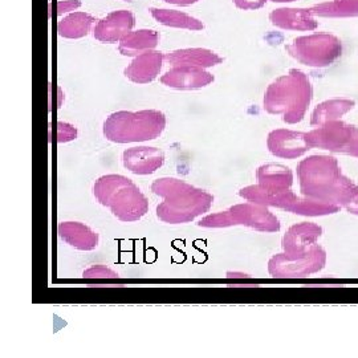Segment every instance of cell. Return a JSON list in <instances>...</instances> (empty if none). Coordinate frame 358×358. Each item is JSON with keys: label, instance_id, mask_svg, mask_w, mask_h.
<instances>
[{"label": "cell", "instance_id": "cell-30", "mask_svg": "<svg viewBox=\"0 0 358 358\" xmlns=\"http://www.w3.org/2000/svg\"><path fill=\"white\" fill-rule=\"evenodd\" d=\"M272 3H292V1H297V0H269Z\"/></svg>", "mask_w": 358, "mask_h": 358}, {"label": "cell", "instance_id": "cell-2", "mask_svg": "<svg viewBox=\"0 0 358 358\" xmlns=\"http://www.w3.org/2000/svg\"><path fill=\"white\" fill-rule=\"evenodd\" d=\"M154 195L161 196L157 206V217L167 224H183L207 214L214 202V195L203 189L173 177H164L150 185Z\"/></svg>", "mask_w": 358, "mask_h": 358}, {"label": "cell", "instance_id": "cell-26", "mask_svg": "<svg viewBox=\"0 0 358 358\" xmlns=\"http://www.w3.org/2000/svg\"><path fill=\"white\" fill-rule=\"evenodd\" d=\"M83 278L84 279H115V278H118V273L113 269L97 264L94 267L85 269L83 273Z\"/></svg>", "mask_w": 358, "mask_h": 358}, {"label": "cell", "instance_id": "cell-12", "mask_svg": "<svg viewBox=\"0 0 358 358\" xmlns=\"http://www.w3.org/2000/svg\"><path fill=\"white\" fill-rule=\"evenodd\" d=\"M136 26L134 13L128 10H118L108 13L103 19L99 20L93 28V36L100 43L112 44L121 41Z\"/></svg>", "mask_w": 358, "mask_h": 358}, {"label": "cell", "instance_id": "cell-24", "mask_svg": "<svg viewBox=\"0 0 358 358\" xmlns=\"http://www.w3.org/2000/svg\"><path fill=\"white\" fill-rule=\"evenodd\" d=\"M310 11L320 17H357L358 0H331L310 7Z\"/></svg>", "mask_w": 358, "mask_h": 358}, {"label": "cell", "instance_id": "cell-9", "mask_svg": "<svg viewBox=\"0 0 358 358\" xmlns=\"http://www.w3.org/2000/svg\"><path fill=\"white\" fill-rule=\"evenodd\" d=\"M308 145L332 153L358 158V128L341 120L331 121L306 133Z\"/></svg>", "mask_w": 358, "mask_h": 358}, {"label": "cell", "instance_id": "cell-7", "mask_svg": "<svg viewBox=\"0 0 358 358\" xmlns=\"http://www.w3.org/2000/svg\"><path fill=\"white\" fill-rule=\"evenodd\" d=\"M285 51L300 64L327 68L341 56L343 43L331 34H315L294 38Z\"/></svg>", "mask_w": 358, "mask_h": 358}, {"label": "cell", "instance_id": "cell-6", "mask_svg": "<svg viewBox=\"0 0 358 358\" xmlns=\"http://www.w3.org/2000/svg\"><path fill=\"white\" fill-rule=\"evenodd\" d=\"M203 229H226L234 226H244L259 232H278L280 231V222L272 214L267 206L257 203L235 205L211 215H206L198 223Z\"/></svg>", "mask_w": 358, "mask_h": 358}, {"label": "cell", "instance_id": "cell-22", "mask_svg": "<svg viewBox=\"0 0 358 358\" xmlns=\"http://www.w3.org/2000/svg\"><path fill=\"white\" fill-rule=\"evenodd\" d=\"M96 19L87 13H72L57 24V34L63 38L77 40L85 38L92 32V27Z\"/></svg>", "mask_w": 358, "mask_h": 358}, {"label": "cell", "instance_id": "cell-3", "mask_svg": "<svg viewBox=\"0 0 358 358\" xmlns=\"http://www.w3.org/2000/svg\"><path fill=\"white\" fill-rule=\"evenodd\" d=\"M313 99V87L300 69H291L288 75L278 77L264 93L263 108L268 115H282L285 124L303 121Z\"/></svg>", "mask_w": 358, "mask_h": 358}, {"label": "cell", "instance_id": "cell-18", "mask_svg": "<svg viewBox=\"0 0 358 358\" xmlns=\"http://www.w3.org/2000/svg\"><path fill=\"white\" fill-rule=\"evenodd\" d=\"M57 232L64 243L78 251H93L100 242L99 234L80 222H63L59 224Z\"/></svg>", "mask_w": 358, "mask_h": 358}, {"label": "cell", "instance_id": "cell-25", "mask_svg": "<svg viewBox=\"0 0 358 358\" xmlns=\"http://www.w3.org/2000/svg\"><path fill=\"white\" fill-rule=\"evenodd\" d=\"M52 141L56 143L75 141L77 138V129L66 122H55L52 125Z\"/></svg>", "mask_w": 358, "mask_h": 358}, {"label": "cell", "instance_id": "cell-23", "mask_svg": "<svg viewBox=\"0 0 358 358\" xmlns=\"http://www.w3.org/2000/svg\"><path fill=\"white\" fill-rule=\"evenodd\" d=\"M150 15L162 26L170 28H178V29H187V31H202L205 24L194 17L192 15L176 11V10H165V8H149Z\"/></svg>", "mask_w": 358, "mask_h": 358}, {"label": "cell", "instance_id": "cell-5", "mask_svg": "<svg viewBox=\"0 0 358 358\" xmlns=\"http://www.w3.org/2000/svg\"><path fill=\"white\" fill-rule=\"evenodd\" d=\"M166 124V115L161 110H120L106 117L103 133L113 143L153 141L165 131Z\"/></svg>", "mask_w": 358, "mask_h": 358}, {"label": "cell", "instance_id": "cell-1", "mask_svg": "<svg viewBox=\"0 0 358 358\" xmlns=\"http://www.w3.org/2000/svg\"><path fill=\"white\" fill-rule=\"evenodd\" d=\"M296 170L304 196L338 206L358 215V186L343 174L332 155H310Z\"/></svg>", "mask_w": 358, "mask_h": 358}, {"label": "cell", "instance_id": "cell-13", "mask_svg": "<svg viewBox=\"0 0 358 358\" xmlns=\"http://www.w3.org/2000/svg\"><path fill=\"white\" fill-rule=\"evenodd\" d=\"M122 165L136 176H150L165 165V153L153 146L129 148L122 155Z\"/></svg>", "mask_w": 358, "mask_h": 358}, {"label": "cell", "instance_id": "cell-20", "mask_svg": "<svg viewBox=\"0 0 358 358\" xmlns=\"http://www.w3.org/2000/svg\"><path fill=\"white\" fill-rule=\"evenodd\" d=\"M159 43V34L154 29H137L121 38L118 51L122 56L137 57L145 52L153 51Z\"/></svg>", "mask_w": 358, "mask_h": 358}, {"label": "cell", "instance_id": "cell-27", "mask_svg": "<svg viewBox=\"0 0 358 358\" xmlns=\"http://www.w3.org/2000/svg\"><path fill=\"white\" fill-rule=\"evenodd\" d=\"M78 7H81V1L80 0H59L55 4V16H60L71 11H76Z\"/></svg>", "mask_w": 358, "mask_h": 358}, {"label": "cell", "instance_id": "cell-8", "mask_svg": "<svg viewBox=\"0 0 358 358\" xmlns=\"http://www.w3.org/2000/svg\"><path fill=\"white\" fill-rule=\"evenodd\" d=\"M327 264L325 250L315 244L306 252L278 254L268 262V273L280 279H299L317 273Z\"/></svg>", "mask_w": 358, "mask_h": 358}, {"label": "cell", "instance_id": "cell-16", "mask_svg": "<svg viewBox=\"0 0 358 358\" xmlns=\"http://www.w3.org/2000/svg\"><path fill=\"white\" fill-rule=\"evenodd\" d=\"M322 235V229L319 224L304 222L297 223L285 231L282 239V251L285 254L306 252L312 245L317 244Z\"/></svg>", "mask_w": 358, "mask_h": 358}, {"label": "cell", "instance_id": "cell-29", "mask_svg": "<svg viewBox=\"0 0 358 358\" xmlns=\"http://www.w3.org/2000/svg\"><path fill=\"white\" fill-rule=\"evenodd\" d=\"M169 4H173V6H179V7H187V6H192L195 3H198L199 0H164Z\"/></svg>", "mask_w": 358, "mask_h": 358}, {"label": "cell", "instance_id": "cell-14", "mask_svg": "<svg viewBox=\"0 0 358 358\" xmlns=\"http://www.w3.org/2000/svg\"><path fill=\"white\" fill-rule=\"evenodd\" d=\"M165 62V55L161 51L145 52L134 57L133 62L124 69V75L134 84H150L161 73Z\"/></svg>", "mask_w": 358, "mask_h": 358}, {"label": "cell", "instance_id": "cell-21", "mask_svg": "<svg viewBox=\"0 0 358 358\" xmlns=\"http://www.w3.org/2000/svg\"><path fill=\"white\" fill-rule=\"evenodd\" d=\"M356 103L349 99H332L324 103H319L313 110L310 117L312 127H321L327 122L341 120L343 115H348L353 110Z\"/></svg>", "mask_w": 358, "mask_h": 358}, {"label": "cell", "instance_id": "cell-10", "mask_svg": "<svg viewBox=\"0 0 358 358\" xmlns=\"http://www.w3.org/2000/svg\"><path fill=\"white\" fill-rule=\"evenodd\" d=\"M269 153L282 159H296L310 150L306 133L288 129L272 130L267 137Z\"/></svg>", "mask_w": 358, "mask_h": 358}, {"label": "cell", "instance_id": "cell-28", "mask_svg": "<svg viewBox=\"0 0 358 358\" xmlns=\"http://www.w3.org/2000/svg\"><path fill=\"white\" fill-rule=\"evenodd\" d=\"M235 7L242 11H255L259 8H263L267 0H232Z\"/></svg>", "mask_w": 358, "mask_h": 358}, {"label": "cell", "instance_id": "cell-19", "mask_svg": "<svg viewBox=\"0 0 358 358\" xmlns=\"http://www.w3.org/2000/svg\"><path fill=\"white\" fill-rule=\"evenodd\" d=\"M165 62L170 66H198V68H213L223 63V57L207 48H185L169 52L165 55Z\"/></svg>", "mask_w": 358, "mask_h": 358}, {"label": "cell", "instance_id": "cell-4", "mask_svg": "<svg viewBox=\"0 0 358 358\" xmlns=\"http://www.w3.org/2000/svg\"><path fill=\"white\" fill-rule=\"evenodd\" d=\"M93 195L122 223L137 222L149 211V201L145 194L131 179L124 176L106 174L100 177L93 185Z\"/></svg>", "mask_w": 358, "mask_h": 358}, {"label": "cell", "instance_id": "cell-15", "mask_svg": "<svg viewBox=\"0 0 358 358\" xmlns=\"http://www.w3.org/2000/svg\"><path fill=\"white\" fill-rule=\"evenodd\" d=\"M257 186L268 195H276L291 190L294 173L289 167L280 164H267L256 170Z\"/></svg>", "mask_w": 358, "mask_h": 358}, {"label": "cell", "instance_id": "cell-11", "mask_svg": "<svg viewBox=\"0 0 358 358\" xmlns=\"http://www.w3.org/2000/svg\"><path fill=\"white\" fill-rule=\"evenodd\" d=\"M215 77L208 71L198 66H171L161 77V84L174 90H198L214 83Z\"/></svg>", "mask_w": 358, "mask_h": 358}, {"label": "cell", "instance_id": "cell-31", "mask_svg": "<svg viewBox=\"0 0 358 358\" xmlns=\"http://www.w3.org/2000/svg\"><path fill=\"white\" fill-rule=\"evenodd\" d=\"M122 1H127V3H131V0H122Z\"/></svg>", "mask_w": 358, "mask_h": 358}, {"label": "cell", "instance_id": "cell-17", "mask_svg": "<svg viewBox=\"0 0 358 358\" xmlns=\"http://www.w3.org/2000/svg\"><path fill=\"white\" fill-rule=\"evenodd\" d=\"M269 22L284 31H315L319 22L310 8H276L269 13Z\"/></svg>", "mask_w": 358, "mask_h": 358}]
</instances>
